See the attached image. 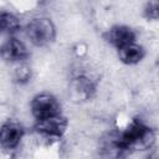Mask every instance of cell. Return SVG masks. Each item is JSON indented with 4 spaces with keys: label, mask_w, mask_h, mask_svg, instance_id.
<instances>
[{
    "label": "cell",
    "mask_w": 159,
    "mask_h": 159,
    "mask_svg": "<svg viewBox=\"0 0 159 159\" xmlns=\"http://www.w3.org/2000/svg\"><path fill=\"white\" fill-rule=\"evenodd\" d=\"M118 58L124 65H137L145 57V50L142 45L137 43L135 41L132 43H128L120 48L117 50Z\"/></svg>",
    "instance_id": "cell-9"
},
{
    "label": "cell",
    "mask_w": 159,
    "mask_h": 159,
    "mask_svg": "<svg viewBox=\"0 0 159 159\" xmlns=\"http://www.w3.org/2000/svg\"><path fill=\"white\" fill-rule=\"evenodd\" d=\"M143 16L147 20H159V0H148L143 7Z\"/></svg>",
    "instance_id": "cell-12"
},
{
    "label": "cell",
    "mask_w": 159,
    "mask_h": 159,
    "mask_svg": "<svg viewBox=\"0 0 159 159\" xmlns=\"http://www.w3.org/2000/svg\"><path fill=\"white\" fill-rule=\"evenodd\" d=\"M30 56L26 45L17 37L9 36L1 45V57L10 63H22Z\"/></svg>",
    "instance_id": "cell-6"
},
{
    "label": "cell",
    "mask_w": 159,
    "mask_h": 159,
    "mask_svg": "<svg viewBox=\"0 0 159 159\" xmlns=\"http://www.w3.org/2000/svg\"><path fill=\"white\" fill-rule=\"evenodd\" d=\"M67 127H68L67 118L60 113L48 118L36 120L34 129L40 138L47 142H55V140H60L63 137V134L67 130Z\"/></svg>",
    "instance_id": "cell-3"
},
{
    "label": "cell",
    "mask_w": 159,
    "mask_h": 159,
    "mask_svg": "<svg viewBox=\"0 0 159 159\" xmlns=\"http://www.w3.org/2000/svg\"><path fill=\"white\" fill-rule=\"evenodd\" d=\"M25 32L29 41L37 47L50 45L56 37V27L53 22L43 16L31 19L25 26Z\"/></svg>",
    "instance_id": "cell-2"
},
{
    "label": "cell",
    "mask_w": 159,
    "mask_h": 159,
    "mask_svg": "<svg viewBox=\"0 0 159 159\" xmlns=\"http://www.w3.org/2000/svg\"><path fill=\"white\" fill-rule=\"evenodd\" d=\"M70 87L76 97L81 99H89L97 91V82L88 75L80 73L71 80Z\"/></svg>",
    "instance_id": "cell-8"
},
{
    "label": "cell",
    "mask_w": 159,
    "mask_h": 159,
    "mask_svg": "<svg viewBox=\"0 0 159 159\" xmlns=\"http://www.w3.org/2000/svg\"><path fill=\"white\" fill-rule=\"evenodd\" d=\"M25 137L22 124L15 119H7L2 123L0 130V144L5 150H15Z\"/></svg>",
    "instance_id": "cell-5"
},
{
    "label": "cell",
    "mask_w": 159,
    "mask_h": 159,
    "mask_svg": "<svg viewBox=\"0 0 159 159\" xmlns=\"http://www.w3.org/2000/svg\"><path fill=\"white\" fill-rule=\"evenodd\" d=\"M31 76H32V72H31V68L27 65H25L24 62L17 63V67L14 71V81L16 83H20V84L27 83L30 81Z\"/></svg>",
    "instance_id": "cell-11"
},
{
    "label": "cell",
    "mask_w": 159,
    "mask_h": 159,
    "mask_svg": "<svg viewBox=\"0 0 159 159\" xmlns=\"http://www.w3.org/2000/svg\"><path fill=\"white\" fill-rule=\"evenodd\" d=\"M155 68H157V71H158V73H159V56H158L157 60H155Z\"/></svg>",
    "instance_id": "cell-13"
},
{
    "label": "cell",
    "mask_w": 159,
    "mask_h": 159,
    "mask_svg": "<svg viewBox=\"0 0 159 159\" xmlns=\"http://www.w3.org/2000/svg\"><path fill=\"white\" fill-rule=\"evenodd\" d=\"M30 111L35 120L48 118L61 113V104L50 93H39L30 102Z\"/></svg>",
    "instance_id": "cell-4"
},
{
    "label": "cell",
    "mask_w": 159,
    "mask_h": 159,
    "mask_svg": "<svg viewBox=\"0 0 159 159\" xmlns=\"http://www.w3.org/2000/svg\"><path fill=\"white\" fill-rule=\"evenodd\" d=\"M0 27L2 34H6L7 36L15 35L21 29V22L17 16H15L12 12L9 11H1L0 14Z\"/></svg>",
    "instance_id": "cell-10"
},
{
    "label": "cell",
    "mask_w": 159,
    "mask_h": 159,
    "mask_svg": "<svg viewBox=\"0 0 159 159\" xmlns=\"http://www.w3.org/2000/svg\"><path fill=\"white\" fill-rule=\"evenodd\" d=\"M155 142L154 130L140 119H132L123 130L112 135L106 144V149H111L120 155L129 150L149 149Z\"/></svg>",
    "instance_id": "cell-1"
},
{
    "label": "cell",
    "mask_w": 159,
    "mask_h": 159,
    "mask_svg": "<svg viewBox=\"0 0 159 159\" xmlns=\"http://www.w3.org/2000/svg\"><path fill=\"white\" fill-rule=\"evenodd\" d=\"M104 40L116 50L135 41V31L127 25H113L103 35Z\"/></svg>",
    "instance_id": "cell-7"
}]
</instances>
